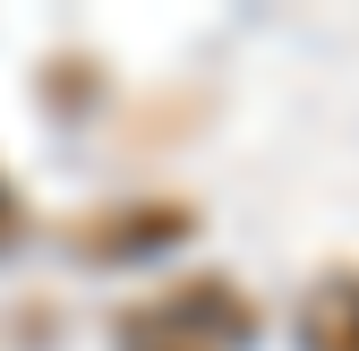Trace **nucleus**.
<instances>
[{"instance_id": "obj_1", "label": "nucleus", "mask_w": 359, "mask_h": 351, "mask_svg": "<svg viewBox=\"0 0 359 351\" xmlns=\"http://www.w3.org/2000/svg\"><path fill=\"white\" fill-rule=\"evenodd\" d=\"M308 343L317 351H359V274H342V283H325L308 300Z\"/></svg>"}]
</instances>
